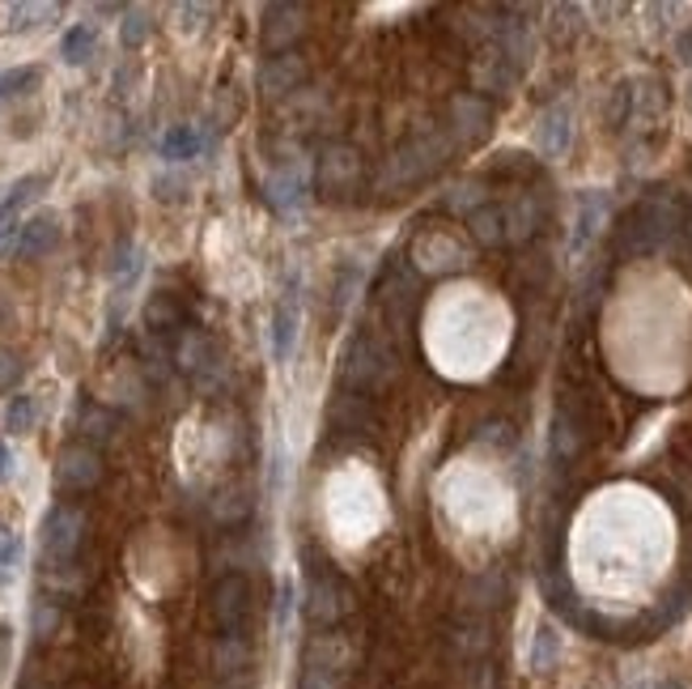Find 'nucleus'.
I'll return each instance as SVG.
<instances>
[{
    "instance_id": "e433bc0d",
    "label": "nucleus",
    "mask_w": 692,
    "mask_h": 689,
    "mask_svg": "<svg viewBox=\"0 0 692 689\" xmlns=\"http://www.w3.org/2000/svg\"><path fill=\"white\" fill-rule=\"evenodd\" d=\"M38 81V68H13V73H0V99L9 95H26V86Z\"/></svg>"
},
{
    "instance_id": "c756f323",
    "label": "nucleus",
    "mask_w": 692,
    "mask_h": 689,
    "mask_svg": "<svg viewBox=\"0 0 692 689\" xmlns=\"http://www.w3.org/2000/svg\"><path fill=\"white\" fill-rule=\"evenodd\" d=\"M43 18H56V4H9V31H34Z\"/></svg>"
},
{
    "instance_id": "b1692460",
    "label": "nucleus",
    "mask_w": 692,
    "mask_h": 689,
    "mask_svg": "<svg viewBox=\"0 0 692 689\" xmlns=\"http://www.w3.org/2000/svg\"><path fill=\"white\" fill-rule=\"evenodd\" d=\"M149 34H154V13H149V9H124V22H120V43H124L127 52L145 47V43H149Z\"/></svg>"
},
{
    "instance_id": "39448f33",
    "label": "nucleus",
    "mask_w": 692,
    "mask_h": 689,
    "mask_svg": "<svg viewBox=\"0 0 692 689\" xmlns=\"http://www.w3.org/2000/svg\"><path fill=\"white\" fill-rule=\"evenodd\" d=\"M319 192L332 200H348L353 192H361L366 184V166H361V154L353 145H327L319 154Z\"/></svg>"
},
{
    "instance_id": "6e6552de",
    "label": "nucleus",
    "mask_w": 692,
    "mask_h": 689,
    "mask_svg": "<svg viewBox=\"0 0 692 689\" xmlns=\"http://www.w3.org/2000/svg\"><path fill=\"white\" fill-rule=\"evenodd\" d=\"M98 481H102V456H98V447H86V443L64 447L60 459H56V486L68 493H90Z\"/></svg>"
},
{
    "instance_id": "f03ea898",
    "label": "nucleus",
    "mask_w": 692,
    "mask_h": 689,
    "mask_svg": "<svg viewBox=\"0 0 692 689\" xmlns=\"http://www.w3.org/2000/svg\"><path fill=\"white\" fill-rule=\"evenodd\" d=\"M252 579L247 575H221L209 591V618L217 625V638H238L252 622Z\"/></svg>"
},
{
    "instance_id": "6ab92c4d",
    "label": "nucleus",
    "mask_w": 692,
    "mask_h": 689,
    "mask_svg": "<svg viewBox=\"0 0 692 689\" xmlns=\"http://www.w3.org/2000/svg\"><path fill=\"white\" fill-rule=\"evenodd\" d=\"M213 668H217L221 677L247 673V668H252V643H247V634H238V638H217V647H213Z\"/></svg>"
},
{
    "instance_id": "79ce46f5",
    "label": "nucleus",
    "mask_w": 692,
    "mask_h": 689,
    "mask_svg": "<svg viewBox=\"0 0 692 689\" xmlns=\"http://www.w3.org/2000/svg\"><path fill=\"white\" fill-rule=\"evenodd\" d=\"M13 477V452H9V443H0V481H9Z\"/></svg>"
},
{
    "instance_id": "cd10ccee",
    "label": "nucleus",
    "mask_w": 692,
    "mask_h": 689,
    "mask_svg": "<svg viewBox=\"0 0 692 689\" xmlns=\"http://www.w3.org/2000/svg\"><path fill=\"white\" fill-rule=\"evenodd\" d=\"M557 659H561V638H557V630H553V625H539L532 643V668L535 673H548Z\"/></svg>"
},
{
    "instance_id": "2f4dec72",
    "label": "nucleus",
    "mask_w": 692,
    "mask_h": 689,
    "mask_svg": "<svg viewBox=\"0 0 692 689\" xmlns=\"http://www.w3.org/2000/svg\"><path fill=\"white\" fill-rule=\"evenodd\" d=\"M31 625H34V638H52L56 625H60V604H56L52 596H38V600H34Z\"/></svg>"
},
{
    "instance_id": "a878e982",
    "label": "nucleus",
    "mask_w": 692,
    "mask_h": 689,
    "mask_svg": "<svg viewBox=\"0 0 692 689\" xmlns=\"http://www.w3.org/2000/svg\"><path fill=\"white\" fill-rule=\"evenodd\" d=\"M34 426H38V400L26 392L13 396L9 409H4V430H9V434H31Z\"/></svg>"
},
{
    "instance_id": "58836bf2",
    "label": "nucleus",
    "mask_w": 692,
    "mask_h": 689,
    "mask_svg": "<svg viewBox=\"0 0 692 689\" xmlns=\"http://www.w3.org/2000/svg\"><path fill=\"white\" fill-rule=\"evenodd\" d=\"M18 243H22V222L4 218V222H0V260H4L9 252H18Z\"/></svg>"
},
{
    "instance_id": "4468645a",
    "label": "nucleus",
    "mask_w": 692,
    "mask_h": 689,
    "mask_svg": "<svg viewBox=\"0 0 692 689\" xmlns=\"http://www.w3.org/2000/svg\"><path fill=\"white\" fill-rule=\"evenodd\" d=\"M502 213H505V243H527L544 226V200L535 197V192H523Z\"/></svg>"
},
{
    "instance_id": "f704fd0d",
    "label": "nucleus",
    "mask_w": 692,
    "mask_h": 689,
    "mask_svg": "<svg viewBox=\"0 0 692 689\" xmlns=\"http://www.w3.org/2000/svg\"><path fill=\"white\" fill-rule=\"evenodd\" d=\"M252 507H255V502L247 498V490H230V493H221V502L213 507V511H217L221 524H238V520H243Z\"/></svg>"
},
{
    "instance_id": "c03bdc74",
    "label": "nucleus",
    "mask_w": 692,
    "mask_h": 689,
    "mask_svg": "<svg viewBox=\"0 0 692 689\" xmlns=\"http://www.w3.org/2000/svg\"><path fill=\"white\" fill-rule=\"evenodd\" d=\"M22 689H47V686H43V681H26Z\"/></svg>"
},
{
    "instance_id": "c9c22d12",
    "label": "nucleus",
    "mask_w": 692,
    "mask_h": 689,
    "mask_svg": "<svg viewBox=\"0 0 692 689\" xmlns=\"http://www.w3.org/2000/svg\"><path fill=\"white\" fill-rule=\"evenodd\" d=\"M455 647L464 652V659L484 656V652H489V630H484V625H464V630L455 634Z\"/></svg>"
},
{
    "instance_id": "f257e3e1",
    "label": "nucleus",
    "mask_w": 692,
    "mask_h": 689,
    "mask_svg": "<svg viewBox=\"0 0 692 689\" xmlns=\"http://www.w3.org/2000/svg\"><path fill=\"white\" fill-rule=\"evenodd\" d=\"M446 158H450V136H442V132L434 129L416 132V136H409V141L391 154L382 179L395 184V188H409V184H421V179H429L434 170H442Z\"/></svg>"
},
{
    "instance_id": "de8ad7c7",
    "label": "nucleus",
    "mask_w": 692,
    "mask_h": 689,
    "mask_svg": "<svg viewBox=\"0 0 692 689\" xmlns=\"http://www.w3.org/2000/svg\"><path fill=\"white\" fill-rule=\"evenodd\" d=\"M0 222H4V204H0Z\"/></svg>"
},
{
    "instance_id": "4c0bfd02",
    "label": "nucleus",
    "mask_w": 692,
    "mask_h": 689,
    "mask_svg": "<svg viewBox=\"0 0 692 689\" xmlns=\"http://www.w3.org/2000/svg\"><path fill=\"white\" fill-rule=\"evenodd\" d=\"M472 192H480L476 184H459V188H450V197H446V209H455V213L464 209V213L472 218L476 209H480V204H476V200H480V197H472Z\"/></svg>"
},
{
    "instance_id": "9b49d317",
    "label": "nucleus",
    "mask_w": 692,
    "mask_h": 689,
    "mask_svg": "<svg viewBox=\"0 0 692 689\" xmlns=\"http://www.w3.org/2000/svg\"><path fill=\"white\" fill-rule=\"evenodd\" d=\"M412 260H416V268H421V273H450V268L468 264V256H464V247H459L450 234L434 230V234H421V238H416V247H412Z\"/></svg>"
},
{
    "instance_id": "bb28decb",
    "label": "nucleus",
    "mask_w": 692,
    "mask_h": 689,
    "mask_svg": "<svg viewBox=\"0 0 692 689\" xmlns=\"http://www.w3.org/2000/svg\"><path fill=\"white\" fill-rule=\"evenodd\" d=\"M578 230H573V247H582L591 234L599 230V222H603V213H607V200L603 197H595V192H587V197L578 200Z\"/></svg>"
},
{
    "instance_id": "7ed1b4c3",
    "label": "nucleus",
    "mask_w": 692,
    "mask_h": 689,
    "mask_svg": "<svg viewBox=\"0 0 692 689\" xmlns=\"http://www.w3.org/2000/svg\"><path fill=\"white\" fill-rule=\"evenodd\" d=\"M86 527H90V520H86L81 507L56 502L43 515V558L52 562V566H68V562L77 558L81 541H86Z\"/></svg>"
},
{
    "instance_id": "49530a36",
    "label": "nucleus",
    "mask_w": 692,
    "mask_h": 689,
    "mask_svg": "<svg viewBox=\"0 0 692 689\" xmlns=\"http://www.w3.org/2000/svg\"><path fill=\"white\" fill-rule=\"evenodd\" d=\"M689 111H692V86H689Z\"/></svg>"
},
{
    "instance_id": "72a5a7b5",
    "label": "nucleus",
    "mask_w": 692,
    "mask_h": 689,
    "mask_svg": "<svg viewBox=\"0 0 692 689\" xmlns=\"http://www.w3.org/2000/svg\"><path fill=\"white\" fill-rule=\"evenodd\" d=\"M18 562H22V541L0 524V584H9L18 575Z\"/></svg>"
},
{
    "instance_id": "09e8293b",
    "label": "nucleus",
    "mask_w": 692,
    "mask_h": 689,
    "mask_svg": "<svg viewBox=\"0 0 692 689\" xmlns=\"http://www.w3.org/2000/svg\"><path fill=\"white\" fill-rule=\"evenodd\" d=\"M0 311H4V307H0Z\"/></svg>"
},
{
    "instance_id": "7c9ffc66",
    "label": "nucleus",
    "mask_w": 692,
    "mask_h": 689,
    "mask_svg": "<svg viewBox=\"0 0 692 689\" xmlns=\"http://www.w3.org/2000/svg\"><path fill=\"white\" fill-rule=\"evenodd\" d=\"M47 188V175H26V179H18L13 184V192L0 200L4 204V218L13 213V209H22V204H31V200H38V192Z\"/></svg>"
},
{
    "instance_id": "2eb2a0df",
    "label": "nucleus",
    "mask_w": 692,
    "mask_h": 689,
    "mask_svg": "<svg viewBox=\"0 0 692 689\" xmlns=\"http://www.w3.org/2000/svg\"><path fill=\"white\" fill-rule=\"evenodd\" d=\"M582 443H587V434H582V418L561 404L557 409V418H553V438H548V447H553V459L557 464H569V459H578L582 452Z\"/></svg>"
},
{
    "instance_id": "393cba45",
    "label": "nucleus",
    "mask_w": 692,
    "mask_h": 689,
    "mask_svg": "<svg viewBox=\"0 0 692 689\" xmlns=\"http://www.w3.org/2000/svg\"><path fill=\"white\" fill-rule=\"evenodd\" d=\"M94 43H98V31H94V26H72V31L60 38L64 65H86V60L94 56Z\"/></svg>"
},
{
    "instance_id": "1a4fd4ad",
    "label": "nucleus",
    "mask_w": 692,
    "mask_h": 689,
    "mask_svg": "<svg viewBox=\"0 0 692 689\" xmlns=\"http://www.w3.org/2000/svg\"><path fill=\"white\" fill-rule=\"evenodd\" d=\"M306 60L298 56V52H281V56H268L264 65H259V95L264 99H284V95H293L302 81H306Z\"/></svg>"
},
{
    "instance_id": "f3484780",
    "label": "nucleus",
    "mask_w": 692,
    "mask_h": 689,
    "mask_svg": "<svg viewBox=\"0 0 692 689\" xmlns=\"http://www.w3.org/2000/svg\"><path fill=\"white\" fill-rule=\"evenodd\" d=\"M472 77H476V86H480V90H489V95H502V90H510V86L518 81V68L510 65L502 52L493 47V52H484V60L472 68Z\"/></svg>"
},
{
    "instance_id": "5701e85b",
    "label": "nucleus",
    "mask_w": 692,
    "mask_h": 689,
    "mask_svg": "<svg viewBox=\"0 0 692 689\" xmlns=\"http://www.w3.org/2000/svg\"><path fill=\"white\" fill-rule=\"evenodd\" d=\"M77 430H81L86 447H98V443H107V438L115 434V418H111L107 409H98V404H86L81 418H77Z\"/></svg>"
},
{
    "instance_id": "dca6fc26",
    "label": "nucleus",
    "mask_w": 692,
    "mask_h": 689,
    "mask_svg": "<svg viewBox=\"0 0 692 689\" xmlns=\"http://www.w3.org/2000/svg\"><path fill=\"white\" fill-rule=\"evenodd\" d=\"M382 307L395 315V320H404L412 307L421 302V295H416V281H412V273L404 268V264H395V268H387V281H382Z\"/></svg>"
},
{
    "instance_id": "423d86ee",
    "label": "nucleus",
    "mask_w": 692,
    "mask_h": 689,
    "mask_svg": "<svg viewBox=\"0 0 692 689\" xmlns=\"http://www.w3.org/2000/svg\"><path fill=\"white\" fill-rule=\"evenodd\" d=\"M306 613L315 625H336L341 618L353 613V591L332 566H311V591H306Z\"/></svg>"
},
{
    "instance_id": "0eeeda50",
    "label": "nucleus",
    "mask_w": 692,
    "mask_h": 689,
    "mask_svg": "<svg viewBox=\"0 0 692 689\" xmlns=\"http://www.w3.org/2000/svg\"><path fill=\"white\" fill-rule=\"evenodd\" d=\"M446 120H450V141L464 145V149H472V145H480L493 132V107H489V99H480V95H455Z\"/></svg>"
},
{
    "instance_id": "37998d69",
    "label": "nucleus",
    "mask_w": 692,
    "mask_h": 689,
    "mask_svg": "<svg viewBox=\"0 0 692 689\" xmlns=\"http://www.w3.org/2000/svg\"><path fill=\"white\" fill-rule=\"evenodd\" d=\"M655 689H684V686H680V681H671V677H667V681H659V686H655Z\"/></svg>"
},
{
    "instance_id": "ddd939ff",
    "label": "nucleus",
    "mask_w": 692,
    "mask_h": 689,
    "mask_svg": "<svg viewBox=\"0 0 692 689\" xmlns=\"http://www.w3.org/2000/svg\"><path fill=\"white\" fill-rule=\"evenodd\" d=\"M60 218L56 213H34L31 222H22V243H18V256L22 260H38L47 252L60 247Z\"/></svg>"
},
{
    "instance_id": "4be33fe9",
    "label": "nucleus",
    "mask_w": 692,
    "mask_h": 689,
    "mask_svg": "<svg viewBox=\"0 0 692 689\" xmlns=\"http://www.w3.org/2000/svg\"><path fill=\"white\" fill-rule=\"evenodd\" d=\"M468 230L480 247H498V243H505V213L498 204H480L468 218Z\"/></svg>"
},
{
    "instance_id": "aec40b11",
    "label": "nucleus",
    "mask_w": 692,
    "mask_h": 689,
    "mask_svg": "<svg viewBox=\"0 0 692 689\" xmlns=\"http://www.w3.org/2000/svg\"><path fill=\"white\" fill-rule=\"evenodd\" d=\"M183 324V302L170 295V290H158V295H149L145 302V329L154 332H170Z\"/></svg>"
},
{
    "instance_id": "c85d7f7f",
    "label": "nucleus",
    "mask_w": 692,
    "mask_h": 689,
    "mask_svg": "<svg viewBox=\"0 0 692 689\" xmlns=\"http://www.w3.org/2000/svg\"><path fill=\"white\" fill-rule=\"evenodd\" d=\"M141 268H145L141 247H136V243H124V247L115 252V260H111V277H115V286H132Z\"/></svg>"
},
{
    "instance_id": "a18cd8bd",
    "label": "nucleus",
    "mask_w": 692,
    "mask_h": 689,
    "mask_svg": "<svg viewBox=\"0 0 692 689\" xmlns=\"http://www.w3.org/2000/svg\"><path fill=\"white\" fill-rule=\"evenodd\" d=\"M689 247H692V222H689Z\"/></svg>"
},
{
    "instance_id": "20e7f679",
    "label": "nucleus",
    "mask_w": 692,
    "mask_h": 689,
    "mask_svg": "<svg viewBox=\"0 0 692 689\" xmlns=\"http://www.w3.org/2000/svg\"><path fill=\"white\" fill-rule=\"evenodd\" d=\"M341 379L353 392H375L391 379V354L378 345L375 336H353L341 358Z\"/></svg>"
},
{
    "instance_id": "9d476101",
    "label": "nucleus",
    "mask_w": 692,
    "mask_h": 689,
    "mask_svg": "<svg viewBox=\"0 0 692 689\" xmlns=\"http://www.w3.org/2000/svg\"><path fill=\"white\" fill-rule=\"evenodd\" d=\"M306 9L302 4H272L268 13H264V47L272 52V56H281V52H293V43L306 34Z\"/></svg>"
},
{
    "instance_id": "473e14b6",
    "label": "nucleus",
    "mask_w": 692,
    "mask_h": 689,
    "mask_svg": "<svg viewBox=\"0 0 692 689\" xmlns=\"http://www.w3.org/2000/svg\"><path fill=\"white\" fill-rule=\"evenodd\" d=\"M22 379H26V358H22L18 349H4V345H0V392H13Z\"/></svg>"
},
{
    "instance_id": "a211bd4d",
    "label": "nucleus",
    "mask_w": 692,
    "mask_h": 689,
    "mask_svg": "<svg viewBox=\"0 0 692 689\" xmlns=\"http://www.w3.org/2000/svg\"><path fill=\"white\" fill-rule=\"evenodd\" d=\"M293 345H298V307L289 298H281L277 315H272V354H277V362L293 358Z\"/></svg>"
},
{
    "instance_id": "a19ab883",
    "label": "nucleus",
    "mask_w": 692,
    "mask_h": 689,
    "mask_svg": "<svg viewBox=\"0 0 692 689\" xmlns=\"http://www.w3.org/2000/svg\"><path fill=\"white\" fill-rule=\"evenodd\" d=\"M676 56H680L684 65H692V26H684L680 38H676Z\"/></svg>"
},
{
    "instance_id": "ea45409f",
    "label": "nucleus",
    "mask_w": 692,
    "mask_h": 689,
    "mask_svg": "<svg viewBox=\"0 0 692 689\" xmlns=\"http://www.w3.org/2000/svg\"><path fill=\"white\" fill-rule=\"evenodd\" d=\"M464 689H493V668H489V664H476Z\"/></svg>"
},
{
    "instance_id": "412c9836",
    "label": "nucleus",
    "mask_w": 692,
    "mask_h": 689,
    "mask_svg": "<svg viewBox=\"0 0 692 689\" xmlns=\"http://www.w3.org/2000/svg\"><path fill=\"white\" fill-rule=\"evenodd\" d=\"M200 145H204V136L196 124H175V129L161 136V158L166 163H188L200 154Z\"/></svg>"
},
{
    "instance_id": "f8f14e48",
    "label": "nucleus",
    "mask_w": 692,
    "mask_h": 689,
    "mask_svg": "<svg viewBox=\"0 0 692 689\" xmlns=\"http://www.w3.org/2000/svg\"><path fill=\"white\" fill-rule=\"evenodd\" d=\"M569 141H573L569 107L566 102H557V107H548V111L539 115V124H535V145H539L544 158H561V154L569 149Z\"/></svg>"
}]
</instances>
